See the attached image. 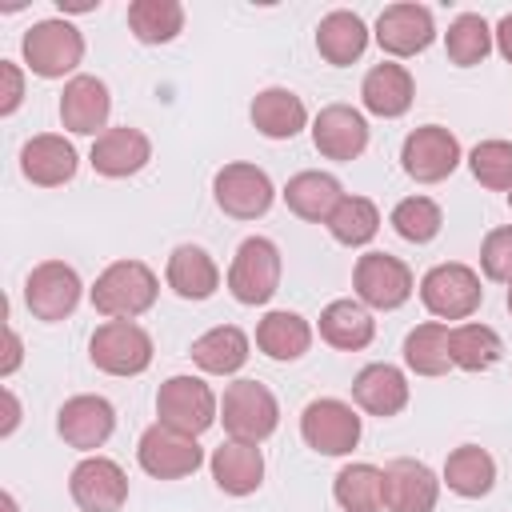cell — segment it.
Returning <instances> with one entry per match:
<instances>
[{"instance_id":"ab89813d","label":"cell","mask_w":512,"mask_h":512,"mask_svg":"<svg viewBox=\"0 0 512 512\" xmlns=\"http://www.w3.org/2000/svg\"><path fill=\"white\" fill-rule=\"evenodd\" d=\"M468 168L484 188L508 192L512 188V144L508 140H480L468 152Z\"/></svg>"},{"instance_id":"9a60e30c","label":"cell","mask_w":512,"mask_h":512,"mask_svg":"<svg viewBox=\"0 0 512 512\" xmlns=\"http://www.w3.org/2000/svg\"><path fill=\"white\" fill-rule=\"evenodd\" d=\"M56 432L64 436L68 448H80V452H96L100 444H108V436L116 432V408L104 400V396H92V392H80V396H68L56 412Z\"/></svg>"},{"instance_id":"74e56055","label":"cell","mask_w":512,"mask_h":512,"mask_svg":"<svg viewBox=\"0 0 512 512\" xmlns=\"http://www.w3.org/2000/svg\"><path fill=\"white\" fill-rule=\"evenodd\" d=\"M328 232L344 248H364L380 232V208L368 196H344L336 212L328 216Z\"/></svg>"},{"instance_id":"83f0119b","label":"cell","mask_w":512,"mask_h":512,"mask_svg":"<svg viewBox=\"0 0 512 512\" xmlns=\"http://www.w3.org/2000/svg\"><path fill=\"white\" fill-rule=\"evenodd\" d=\"M440 484H448V492H456L464 500H480L496 484V460L480 444H460V448L448 452L444 472H440Z\"/></svg>"},{"instance_id":"7a4b0ae2","label":"cell","mask_w":512,"mask_h":512,"mask_svg":"<svg viewBox=\"0 0 512 512\" xmlns=\"http://www.w3.org/2000/svg\"><path fill=\"white\" fill-rule=\"evenodd\" d=\"M24 68L40 80H64L84 60V36L68 20H36L20 40Z\"/></svg>"},{"instance_id":"d590c367","label":"cell","mask_w":512,"mask_h":512,"mask_svg":"<svg viewBox=\"0 0 512 512\" xmlns=\"http://www.w3.org/2000/svg\"><path fill=\"white\" fill-rule=\"evenodd\" d=\"M128 32L140 44H168L184 32L180 0H132L128 4Z\"/></svg>"},{"instance_id":"7c38bea8","label":"cell","mask_w":512,"mask_h":512,"mask_svg":"<svg viewBox=\"0 0 512 512\" xmlns=\"http://www.w3.org/2000/svg\"><path fill=\"white\" fill-rule=\"evenodd\" d=\"M136 460L156 480H184V476H192L204 464V448L196 444V436L176 432V428H168V424L156 420L152 428L140 432Z\"/></svg>"},{"instance_id":"ffe728a7","label":"cell","mask_w":512,"mask_h":512,"mask_svg":"<svg viewBox=\"0 0 512 512\" xmlns=\"http://www.w3.org/2000/svg\"><path fill=\"white\" fill-rule=\"evenodd\" d=\"M152 160V140L140 132V128H108L104 136H96L92 152H88V164L96 176H108V180H124V176H136L144 164Z\"/></svg>"},{"instance_id":"603a6c76","label":"cell","mask_w":512,"mask_h":512,"mask_svg":"<svg viewBox=\"0 0 512 512\" xmlns=\"http://www.w3.org/2000/svg\"><path fill=\"white\" fill-rule=\"evenodd\" d=\"M212 480L224 496H252L264 484V452L248 440H224L220 448H212Z\"/></svg>"},{"instance_id":"44dd1931","label":"cell","mask_w":512,"mask_h":512,"mask_svg":"<svg viewBox=\"0 0 512 512\" xmlns=\"http://www.w3.org/2000/svg\"><path fill=\"white\" fill-rule=\"evenodd\" d=\"M76 168H80V156H76L72 140L56 136V132H40V136L24 140V148H20V172H24V180H32L40 188L68 184L76 176Z\"/></svg>"},{"instance_id":"e575fe53","label":"cell","mask_w":512,"mask_h":512,"mask_svg":"<svg viewBox=\"0 0 512 512\" xmlns=\"http://www.w3.org/2000/svg\"><path fill=\"white\" fill-rule=\"evenodd\" d=\"M404 364L416 376H444L452 368V352H448V324L440 320H424L404 336Z\"/></svg>"},{"instance_id":"3957f363","label":"cell","mask_w":512,"mask_h":512,"mask_svg":"<svg viewBox=\"0 0 512 512\" xmlns=\"http://www.w3.org/2000/svg\"><path fill=\"white\" fill-rule=\"evenodd\" d=\"M220 420H224V432L232 440H248V444H260L276 432L280 424V404L272 396L268 384L260 380H232L220 396Z\"/></svg>"},{"instance_id":"f35d334b","label":"cell","mask_w":512,"mask_h":512,"mask_svg":"<svg viewBox=\"0 0 512 512\" xmlns=\"http://www.w3.org/2000/svg\"><path fill=\"white\" fill-rule=\"evenodd\" d=\"M392 228L400 240L408 244H428L440 236L444 228V212L432 196H404L396 208H392Z\"/></svg>"},{"instance_id":"ba28073f","label":"cell","mask_w":512,"mask_h":512,"mask_svg":"<svg viewBox=\"0 0 512 512\" xmlns=\"http://www.w3.org/2000/svg\"><path fill=\"white\" fill-rule=\"evenodd\" d=\"M276 288H280V248L268 236H248L232 256L228 292L240 304L256 308V304H268Z\"/></svg>"},{"instance_id":"30bf717a","label":"cell","mask_w":512,"mask_h":512,"mask_svg":"<svg viewBox=\"0 0 512 512\" xmlns=\"http://www.w3.org/2000/svg\"><path fill=\"white\" fill-rule=\"evenodd\" d=\"M300 436L320 456H348L360 444V416L336 396H320L300 412Z\"/></svg>"},{"instance_id":"c3c4849f","label":"cell","mask_w":512,"mask_h":512,"mask_svg":"<svg viewBox=\"0 0 512 512\" xmlns=\"http://www.w3.org/2000/svg\"><path fill=\"white\" fill-rule=\"evenodd\" d=\"M508 208H512V188H508Z\"/></svg>"},{"instance_id":"9c48e42d","label":"cell","mask_w":512,"mask_h":512,"mask_svg":"<svg viewBox=\"0 0 512 512\" xmlns=\"http://www.w3.org/2000/svg\"><path fill=\"white\" fill-rule=\"evenodd\" d=\"M212 196H216V208L224 216H232V220H260L272 208L276 188H272L264 168H256L248 160H236V164H224L212 176Z\"/></svg>"},{"instance_id":"8992f818","label":"cell","mask_w":512,"mask_h":512,"mask_svg":"<svg viewBox=\"0 0 512 512\" xmlns=\"http://www.w3.org/2000/svg\"><path fill=\"white\" fill-rule=\"evenodd\" d=\"M88 360L108 376H140L152 364V336L136 320H104L88 340Z\"/></svg>"},{"instance_id":"ee69618b","label":"cell","mask_w":512,"mask_h":512,"mask_svg":"<svg viewBox=\"0 0 512 512\" xmlns=\"http://www.w3.org/2000/svg\"><path fill=\"white\" fill-rule=\"evenodd\" d=\"M492 36H496V48H500V56L512 64V12H508V16H500V24L492 28Z\"/></svg>"},{"instance_id":"7bdbcfd3","label":"cell","mask_w":512,"mask_h":512,"mask_svg":"<svg viewBox=\"0 0 512 512\" xmlns=\"http://www.w3.org/2000/svg\"><path fill=\"white\" fill-rule=\"evenodd\" d=\"M20 368V336L8 328L4 332V364H0V376H12Z\"/></svg>"},{"instance_id":"b9f144b4","label":"cell","mask_w":512,"mask_h":512,"mask_svg":"<svg viewBox=\"0 0 512 512\" xmlns=\"http://www.w3.org/2000/svg\"><path fill=\"white\" fill-rule=\"evenodd\" d=\"M0 76H4V100H0V116H12V112L20 108V100H24V72H20V64L0 60Z\"/></svg>"},{"instance_id":"f1b7e54d","label":"cell","mask_w":512,"mask_h":512,"mask_svg":"<svg viewBox=\"0 0 512 512\" xmlns=\"http://www.w3.org/2000/svg\"><path fill=\"white\" fill-rule=\"evenodd\" d=\"M368 48V24L348 12V8H336L328 12L320 24H316V52L332 64V68H344L352 60H360Z\"/></svg>"},{"instance_id":"5bb4252c","label":"cell","mask_w":512,"mask_h":512,"mask_svg":"<svg viewBox=\"0 0 512 512\" xmlns=\"http://www.w3.org/2000/svg\"><path fill=\"white\" fill-rule=\"evenodd\" d=\"M68 492L84 512H120L128 500V476L108 456H84L68 476Z\"/></svg>"},{"instance_id":"7dc6e473","label":"cell","mask_w":512,"mask_h":512,"mask_svg":"<svg viewBox=\"0 0 512 512\" xmlns=\"http://www.w3.org/2000/svg\"><path fill=\"white\" fill-rule=\"evenodd\" d=\"M508 312H512V284H508Z\"/></svg>"},{"instance_id":"4dcf8cb0","label":"cell","mask_w":512,"mask_h":512,"mask_svg":"<svg viewBox=\"0 0 512 512\" xmlns=\"http://www.w3.org/2000/svg\"><path fill=\"white\" fill-rule=\"evenodd\" d=\"M376 336V320L360 300H332L320 312V340L340 352H360Z\"/></svg>"},{"instance_id":"8d00e7d4","label":"cell","mask_w":512,"mask_h":512,"mask_svg":"<svg viewBox=\"0 0 512 512\" xmlns=\"http://www.w3.org/2000/svg\"><path fill=\"white\" fill-rule=\"evenodd\" d=\"M492 44H496V36H492V28H488V20L480 12H460L444 32V52H448V60L456 68L480 64L492 52Z\"/></svg>"},{"instance_id":"52a82bcc","label":"cell","mask_w":512,"mask_h":512,"mask_svg":"<svg viewBox=\"0 0 512 512\" xmlns=\"http://www.w3.org/2000/svg\"><path fill=\"white\" fill-rule=\"evenodd\" d=\"M156 416H160V424H168L176 432L200 436L216 424L220 404H216V392L200 376H168L156 392Z\"/></svg>"},{"instance_id":"cb8c5ba5","label":"cell","mask_w":512,"mask_h":512,"mask_svg":"<svg viewBox=\"0 0 512 512\" xmlns=\"http://www.w3.org/2000/svg\"><path fill=\"white\" fill-rule=\"evenodd\" d=\"M360 100H364V108H368L372 116L396 120V116H404V112L412 108V100H416V80H412V72H408L404 64H392V60L372 64L368 76H364V84H360Z\"/></svg>"},{"instance_id":"4fadbf2b","label":"cell","mask_w":512,"mask_h":512,"mask_svg":"<svg viewBox=\"0 0 512 512\" xmlns=\"http://www.w3.org/2000/svg\"><path fill=\"white\" fill-rule=\"evenodd\" d=\"M80 292H84V284H80L76 268L64 264V260H44L24 280V304L44 324L68 320L76 312V304H80Z\"/></svg>"},{"instance_id":"836d02e7","label":"cell","mask_w":512,"mask_h":512,"mask_svg":"<svg viewBox=\"0 0 512 512\" xmlns=\"http://www.w3.org/2000/svg\"><path fill=\"white\" fill-rule=\"evenodd\" d=\"M332 496L344 512H380L384 508V468L376 464H344L332 480Z\"/></svg>"},{"instance_id":"5b68a950","label":"cell","mask_w":512,"mask_h":512,"mask_svg":"<svg viewBox=\"0 0 512 512\" xmlns=\"http://www.w3.org/2000/svg\"><path fill=\"white\" fill-rule=\"evenodd\" d=\"M420 300H424V308L436 320H468L480 308V300H484L480 272L468 268V264H460V260L436 264L420 280Z\"/></svg>"},{"instance_id":"8fae6325","label":"cell","mask_w":512,"mask_h":512,"mask_svg":"<svg viewBox=\"0 0 512 512\" xmlns=\"http://www.w3.org/2000/svg\"><path fill=\"white\" fill-rule=\"evenodd\" d=\"M460 164V140L444 124H420L400 144V168L416 184H440Z\"/></svg>"},{"instance_id":"bcb514c9","label":"cell","mask_w":512,"mask_h":512,"mask_svg":"<svg viewBox=\"0 0 512 512\" xmlns=\"http://www.w3.org/2000/svg\"><path fill=\"white\" fill-rule=\"evenodd\" d=\"M4 512H16V500H12V492H4Z\"/></svg>"},{"instance_id":"484cf974","label":"cell","mask_w":512,"mask_h":512,"mask_svg":"<svg viewBox=\"0 0 512 512\" xmlns=\"http://www.w3.org/2000/svg\"><path fill=\"white\" fill-rule=\"evenodd\" d=\"M164 280L180 300H208L220 288V268L200 244H176L168 256Z\"/></svg>"},{"instance_id":"f6af8a7d","label":"cell","mask_w":512,"mask_h":512,"mask_svg":"<svg viewBox=\"0 0 512 512\" xmlns=\"http://www.w3.org/2000/svg\"><path fill=\"white\" fill-rule=\"evenodd\" d=\"M4 408H8V416H4V428H0V436H12V432H16V424H20V404H16L12 388H4Z\"/></svg>"},{"instance_id":"4316f807","label":"cell","mask_w":512,"mask_h":512,"mask_svg":"<svg viewBox=\"0 0 512 512\" xmlns=\"http://www.w3.org/2000/svg\"><path fill=\"white\" fill-rule=\"evenodd\" d=\"M248 116H252L256 132L268 136V140H292L308 124V108H304V100L292 88H264V92H256L252 104H248Z\"/></svg>"},{"instance_id":"6da1fadb","label":"cell","mask_w":512,"mask_h":512,"mask_svg":"<svg viewBox=\"0 0 512 512\" xmlns=\"http://www.w3.org/2000/svg\"><path fill=\"white\" fill-rule=\"evenodd\" d=\"M160 280L144 260H116L92 284V308L108 320H136L156 304Z\"/></svg>"},{"instance_id":"d4e9b609","label":"cell","mask_w":512,"mask_h":512,"mask_svg":"<svg viewBox=\"0 0 512 512\" xmlns=\"http://www.w3.org/2000/svg\"><path fill=\"white\" fill-rule=\"evenodd\" d=\"M284 204L288 212H296L300 220L308 224H328V216L336 212V204L344 200V188L332 172H296L288 184H284Z\"/></svg>"},{"instance_id":"7402d4cb","label":"cell","mask_w":512,"mask_h":512,"mask_svg":"<svg viewBox=\"0 0 512 512\" xmlns=\"http://www.w3.org/2000/svg\"><path fill=\"white\" fill-rule=\"evenodd\" d=\"M408 396H412L408 376H404L396 364H388V360L364 364V368L356 372V380H352V400H356L368 416H380V420L404 412Z\"/></svg>"},{"instance_id":"ac0fdd59","label":"cell","mask_w":512,"mask_h":512,"mask_svg":"<svg viewBox=\"0 0 512 512\" xmlns=\"http://www.w3.org/2000/svg\"><path fill=\"white\" fill-rule=\"evenodd\" d=\"M312 144L328 160H356L368 148V120L352 104H324L312 120Z\"/></svg>"},{"instance_id":"277c9868","label":"cell","mask_w":512,"mask_h":512,"mask_svg":"<svg viewBox=\"0 0 512 512\" xmlns=\"http://www.w3.org/2000/svg\"><path fill=\"white\" fill-rule=\"evenodd\" d=\"M352 288H356V300L364 308H376V312H396L412 300V288H416V276L412 268L400 260V256H388V252H364L352 268Z\"/></svg>"},{"instance_id":"1f68e13d","label":"cell","mask_w":512,"mask_h":512,"mask_svg":"<svg viewBox=\"0 0 512 512\" xmlns=\"http://www.w3.org/2000/svg\"><path fill=\"white\" fill-rule=\"evenodd\" d=\"M192 364L208 376H232L248 364V336L236 324H216L192 340Z\"/></svg>"},{"instance_id":"f546056e","label":"cell","mask_w":512,"mask_h":512,"mask_svg":"<svg viewBox=\"0 0 512 512\" xmlns=\"http://www.w3.org/2000/svg\"><path fill=\"white\" fill-rule=\"evenodd\" d=\"M256 348L268 356V360H300L308 348H312V324L300 316V312H288V308H276L268 312L260 324H256Z\"/></svg>"},{"instance_id":"d6a6232c","label":"cell","mask_w":512,"mask_h":512,"mask_svg":"<svg viewBox=\"0 0 512 512\" xmlns=\"http://www.w3.org/2000/svg\"><path fill=\"white\" fill-rule=\"evenodd\" d=\"M448 352H452V368L464 372H488L500 364L504 356V340L496 336V328L488 324H456L448 328Z\"/></svg>"},{"instance_id":"2e32d148","label":"cell","mask_w":512,"mask_h":512,"mask_svg":"<svg viewBox=\"0 0 512 512\" xmlns=\"http://www.w3.org/2000/svg\"><path fill=\"white\" fill-rule=\"evenodd\" d=\"M440 476L412 456L384 464V512H436Z\"/></svg>"},{"instance_id":"d6986e66","label":"cell","mask_w":512,"mask_h":512,"mask_svg":"<svg viewBox=\"0 0 512 512\" xmlns=\"http://www.w3.org/2000/svg\"><path fill=\"white\" fill-rule=\"evenodd\" d=\"M108 112H112V96L108 84L100 76H72L60 92V124L76 136H104L108 128Z\"/></svg>"},{"instance_id":"60d3db41","label":"cell","mask_w":512,"mask_h":512,"mask_svg":"<svg viewBox=\"0 0 512 512\" xmlns=\"http://www.w3.org/2000/svg\"><path fill=\"white\" fill-rule=\"evenodd\" d=\"M480 272L496 284H512V224L492 228L480 244Z\"/></svg>"},{"instance_id":"e0dca14e","label":"cell","mask_w":512,"mask_h":512,"mask_svg":"<svg viewBox=\"0 0 512 512\" xmlns=\"http://www.w3.org/2000/svg\"><path fill=\"white\" fill-rule=\"evenodd\" d=\"M436 40V20L424 4H388L376 16V44L388 56H416Z\"/></svg>"}]
</instances>
